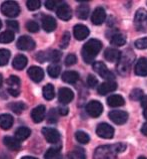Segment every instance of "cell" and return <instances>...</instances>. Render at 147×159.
Here are the masks:
<instances>
[{"label":"cell","mask_w":147,"mask_h":159,"mask_svg":"<svg viewBox=\"0 0 147 159\" xmlns=\"http://www.w3.org/2000/svg\"><path fill=\"white\" fill-rule=\"evenodd\" d=\"M102 48V43L98 39H90L83 45L81 54L86 64H91Z\"/></svg>","instance_id":"6da1fadb"},{"label":"cell","mask_w":147,"mask_h":159,"mask_svg":"<svg viewBox=\"0 0 147 159\" xmlns=\"http://www.w3.org/2000/svg\"><path fill=\"white\" fill-rule=\"evenodd\" d=\"M1 11L7 17H16L20 13V7L15 1H5L1 5Z\"/></svg>","instance_id":"7a4b0ae2"},{"label":"cell","mask_w":147,"mask_h":159,"mask_svg":"<svg viewBox=\"0 0 147 159\" xmlns=\"http://www.w3.org/2000/svg\"><path fill=\"white\" fill-rule=\"evenodd\" d=\"M93 70L100 77H102L103 79H106L108 81H112V80H114L115 78L114 75L107 69L106 65L102 61H95L93 64Z\"/></svg>","instance_id":"3957f363"},{"label":"cell","mask_w":147,"mask_h":159,"mask_svg":"<svg viewBox=\"0 0 147 159\" xmlns=\"http://www.w3.org/2000/svg\"><path fill=\"white\" fill-rule=\"evenodd\" d=\"M7 86H8V92L13 97H18L20 94V85L21 81L18 77L16 76H10L7 79Z\"/></svg>","instance_id":"277c9868"},{"label":"cell","mask_w":147,"mask_h":159,"mask_svg":"<svg viewBox=\"0 0 147 159\" xmlns=\"http://www.w3.org/2000/svg\"><path fill=\"white\" fill-rule=\"evenodd\" d=\"M42 134H43L46 141L50 144H56L60 141V133L54 128H42Z\"/></svg>","instance_id":"5b68a950"},{"label":"cell","mask_w":147,"mask_h":159,"mask_svg":"<svg viewBox=\"0 0 147 159\" xmlns=\"http://www.w3.org/2000/svg\"><path fill=\"white\" fill-rule=\"evenodd\" d=\"M108 117L110 118V120L113 123H115L117 125H122L127 122L128 120V114L125 111H121V110H113L111 112H109Z\"/></svg>","instance_id":"8992f818"},{"label":"cell","mask_w":147,"mask_h":159,"mask_svg":"<svg viewBox=\"0 0 147 159\" xmlns=\"http://www.w3.org/2000/svg\"><path fill=\"white\" fill-rule=\"evenodd\" d=\"M96 133L99 137L104 138V139H111L114 136V129L107 123H101L97 126Z\"/></svg>","instance_id":"52a82bcc"},{"label":"cell","mask_w":147,"mask_h":159,"mask_svg":"<svg viewBox=\"0 0 147 159\" xmlns=\"http://www.w3.org/2000/svg\"><path fill=\"white\" fill-rule=\"evenodd\" d=\"M86 112L89 116L93 117V118H97L102 114L103 106L98 101H90L86 106Z\"/></svg>","instance_id":"ba28073f"},{"label":"cell","mask_w":147,"mask_h":159,"mask_svg":"<svg viewBox=\"0 0 147 159\" xmlns=\"http://www.w3.org/2000/svg\"><path fill=\"white\" fill-rule=\"evenodd\" d=\"M134 24L137 30L143 29L147 24V11L143 8L138 9L135 13V18H134Z\"/></svg>","instance_id":"9c48e42d"},{"label":"cell","mask_w":147,"mask_h":159,"mask_svg":"<svg viewBox=\"0 0 147 159\" xmlns=\"http://www.w3.org/2000/svg\"><path fill=\"white\" fill-rule=\"evenodd\" d=\"M16 45H17V48L21 49V51H32L35 48V41L31 37H29L27 35H23L19 37Z\"/></svg>","instance_id":"30bf717a"},{"label":"cell","mask_w":147,"mask_h":159,"mask_svg":"<svg viewBox=\"0 0 147 159\" xmlns=\"http://www.w3.org/2000/svg\"><path fill=\"white\" fill-rule=\"evenodd\" d=\"M73 98H74L73 92L70 89H68V88H61L59 92H58V100H59V102L61 104L66 105V104L72 101Z\"/></svg>","instance_id":"8fae6325"},{"label":"cell","mask_w":147,"mask_h":159,"mask_svg":"<svg viewBox=\"0 0 147 159\" xmlns=\"http://www.w3.org/2000/svg\"><path fill=\"white\" fill-rule=\"evenodd\" d=\"M105 18H106V12L103 9L102 7H97L96 9L93 11L91 16V21L95 25H100L105 21Z\"/></svg>","instance_id":"7c38bea8"},{"label":"cell","mask_w":147,"mask_h":159,"mask_svg":"<svg viewBox=\"0 0 147 159\" xmlns=\"http://www.w3.org/2000/svg\"><path fill=\"white\" fill-rule=\"evenodd\" d=\"M27 74L29 78L35 83L41 82L44 78V70L39 66H31V68H29Z\"/></svg>","instance_id":"4fadbf2b"},{"label":"cell","mask_w":147,"mask_h":159,"mask_svg":"<svg viewBox=\"0 0 147 159\" xmlns=\"http://www.w3.org/2000/svg\"><path fill=\"white\" fill-rule=\"evenodd\" d=\"M57 16L62 20H69L72 16V10H71L70 6L66 3H62L61 5L57 8Z\"/></svg>","instance_id":"5bb4252c"},{"label":"cell","mask_w":147,"mask_h":159,"mask_svg":"<svg viewBox=\"0 0 147 159\" xmlns=\"http://www.w3.org/2000/svg\"><path fill=\"white\" fill-rule=\"evenodd\" d=\"M46 114V108L43 105L34 108L31 112V118L34 123H40L44 120Z\"/></svg>","instance_id":"9a60e30c"},{"label":"cell","mask_w":147,"mask_h":159,"mask_svg":"<svg viewBox=\"0 0 147 159\" xmlns=\"http://www.w3.org/2000/svg\"><path fill=\"white\" fill-rule=\"evenodd\" d=\"M116 89H117V84L113 81H108V82L102 83L101 85L98 87L97 92L99 95L105 96L106 94L111 93V92H114Z\"/></svg>","instance_id":"2e32d148"},{"label":"cell","mask_w":147,"mask_h":159,"mask_svg":"<svg viewBox=\"0 0 147 159\" xmlns=\"http://www.w3.org/2000/svg\"><path fill=\"white\" fill-rule=\"evenodd\" d=\"M74 37L77 40H84L86 37L89 35V29L83 24H77L73 28Z\"/></svg>","instance_id":"e0dca14e"},{"label":"cell","mask_w":147,"mask_h":159,"mask_svg":"<svg viewBox=\"0 0 147 159\" xmlns=\"http://www.w3.org/2000/svg\"><path fill=\"white\" fill-rule=\"evenodd\" d=\"M57 26L56 20L54 19L52 16L46 15L42 18V27L46 32H52L55 30V28Z\"/></svg>","instance_id":"ac0fdd59"},{"label":"cell","mask_w":147,"mask_h":159,"mask_svg":"<svg viewBox=\"0 0 147 159\" xmlns=\"http://www.w3.org/2000/svg\"><path fill=\"white\" fill-rule=\"evenodd\" d=\"M104 57L105 60L110 61V62H115L118 61L121 57V52L116 48H107L104 52Z\"/></svg>","instance_id":"d6986e66"},{"label":"cell","mask_w":147,"mask_h":159,"mask_svg":"<svg viewBox=\"0 0 147 159\" xmlns=\"http://www.w3.org/2000/svg\"><path fill=\"white\" fill-rule=\"evenodd\" d=\"M3 143L6 146L7 148H9L10 150H13V151H17L21 148V144L20 141L17 140L14 137H10V136H6L3 138Z\"/></svg>","instance_id":"ffe728a7"},{"label":"cell","mask_w":147,"mask_h":159,"mask_svg":"<svg viewBox=\"0 0 147 159\" xmlns=\"http://www.w3.org/2000/svg\"><path fill=\"white\" fill-rule=\"evenodd\" d=\"M134 70H135V74L137 76H141V77L147 76V57H141L137 61Z\"/></svg>","instance_id":"44dd1931"},{"label":"cell","mask_w":147,"mask_h":159,"mask_svg":"<svg viewBox=\"0 0 147 159\" xmlns=\"http://www.w3.org/2000/svg\"><path fill=\"white\" fill-rule=\"evenodd\" d=\"M27 57L23 56V54H18V56H16L14 58H13V61H12V66L17 70H23L25 66L27 65Z\"/></svg>","instance_id":"7402d4cb"},{"label":"cell","mask_w":147,"mask_h":159,"mask_svg":"<svg viewBox=\"0 0 147 159\" xmlns=\"http://www.w3.org/2000/svg\"><path fill=\"white\" fill-rule=\"evenodd\" d=\"M13 117L9 114H2L0 115V128L3 130H8L13 125Z\"/></svg>","instance_id":"603a6c76"},{"label":"cell","mask_w":147,"mask_h":159,"mask_svg":"<svg viewBox=\"0 0 147 159\" xmlns=\"http://www.w3.org/2000/svg\"><path fill=\"white\" fill-rule=\"evenodd\" d=\"M107 104H108V106L115 108V107L123 106L125 104V101H124L122 96H120V95H111V96H109L108 99H107Z\"/></svg>","instance_id":"cb8c5ba5"},{"label":"cell","mask_w":147,"mask_h":159,"mask_svg":"<svg viewBox=\"0 0 147 159\" xmlns=\"http://www.w3.org/2000/svg\"><path fill=\"white\" fill-rule=\"evenodd\" d=\"M62 80L63 82L67 84H74L79 80V75L77 72H74V70H67V72L63 73Z\"/></svg>","instance_id":"d4e9b609"},{"label":"cell","mask_w":147,"mask_h":159,"mask_svg":"<svg viewBox=\"0 0 147 159\" xmlns=\"http://www.w3.org/2000/svg\"><path fill=\"white\" fill-rule=\"evenodd\" d=\"M45 159H62V154L59 147L49 148L44 154Z\"/></svg>","instance_id":"484cf974"},{"label":"cell","mask_w":147,"mask_h":159,"mask_svg":"<svg viewBox=\"0 0 147 159\" xmlns=\"http://www.w3.org/2000/svg\"><path fill=\"white\" fill-rule=\"evenodd\" d=\"M30 134H31V130L29 128L20 127L15 131V138L21 142V141H23L25 139H27V138L30 136Z\"/></svg>","instance_id":"4316f807"},{"label":"cell","mask_w":147,"mask_h":159,"mask_svg":"<svg viewBox=\"0 0 147 159\" xmlns=\"http://www.w3.org/2000/svg\"><path fill=\"white\" fill-rule=\"evenodd\" d=\"M67 159H86L85 151L83 148L76 147L67 155Z\"/></svg>","instance_id":"83f0119b"},{"label":"cell","mask_w":147,"mask_h":159,"mask_svg":"<svg viewBox=\"0 0 147 159\" xmlns=\"http://www.w3.org/2000/svg\"><path fill=\"white\" fill-rule=\"evenodd\" d=\"M89 6L86 4H81L76 8V15L80 19H86L89 15Z\"/></svg>","instance_id":"f1b7e54d"},{"label":"cell","mask_w":147,"mask_h":159,"mask_svg":"<svg viewBox=\"0 0 147 159\" xmlns=\"http://www.w3.org/2000/svg\"><path fill=\"white\" fill-rule=\"evenodd\" d=\"M14 32L11 30L3 31L0 34V43H9L14 40Z\"/></svg>","instance_id":"f546056e"},{"label":"cell","mask_w":147,"mask_h":159,"mask_svg":"<svg viewBox=\"0 0 147 159\" xmlns=\"http://www.w3.org/2000/svg\"><path fill=\"white\" fill-rule=\"evenodd\" d=\"M126 43V39L121 33H116L111 37V44L115 47H122Z\"/></svg>","instance_id":"4dcf8cb0"},{"label":"cell","mask_w":147,"mask_h":159,"mask_svg":"<svg viewBox=\"0 0 147 159\" xmlns=\"http://www.w3.org/2000/svg\"><path fill=\"white\" fill-rule=\"evenodd\" d=\"M55 96V92H54V87L51 85V84H47L44 88H43V97L44 99L48 100H52Z\"/></svg>","instance_id":"1f68e13d"},{"label":"cell","mask_w":147,"mask_h":159,"mask_svg":"<svg viewBox=\"0 0 147 159\" xmlns=\"http://www.w3.org/2000/svg\"><path fill=\"white\" fill-rule=\"evenodd\" d=\"M60 70H61L60 66H58L57 64H51V65L48 66L47 72H48V75L50 77L55 79L60 75Z\"/></svg>","instance_id":"d6a6232c"},{"label":"cell","mask_w":147,"mask_h":159,"mask_svg":"<svg viewBox=\"0 0 147 159\" xmlns=\"http://www.w3.org/2000/svg\"><path fill=\"white\" fill-rule=\"evenodd\" d=\"M9 58H10V52L8 49L5 48L0 49V66H6L8 64Z\"/></svg>","instance_id":"836d02e7"},{"label":"cell","mask_w":147,"mask_h":159,"mask_svg":"<svg viewBox=\"0 0 147 159\" xmlns=\"http://www.w3.org/2000/svg\"><path fill=\"white\" fill-rule=\"evenodd\" d=\"M75 138H76V140L81 144H87L88 142L90 141L89 135L83 131H77L75 133Z\"/></svg>","instance_id":"e575fe53"},{"label":"cell","mask_w":147,"mask_h":159,"mask_svg":"<svg viewBox=\"0 0 147 159\" xmlns=\"http://www.w3.org/2000/svg\"><path fill=\"white\" fill-rule=\"evenodd\" d=\"M25 106L23 103L21 102H17V103H11L8 105V108L10 109L12 112L16 113V114H20V113H22V111L25 109Z\"/></svg>","instance_id":"d590c367"},{"label":"cell","mask_w":147,"mask_h":159,"mask_svg":"<svg viewBox=\"0 0 147 159\" xmlns=\"http://www.w3.org/2000/svg\"><path fill=\"white\" fill-rule=\"evenodd\" d=\"M143 97V91L140 89H134L130 93V99L133 100V101H141V99Z\"/></svg>","instance_id":"8d00e7d4"},{"label":"cell","mask_w":147,"mask_h":159,"mask_svg":"<svg viewBox=\"0 0 147 159\" xmlns=\"http://www.w3.org/2000/svg\"><path fill=\"white\" fill-rule=\"evenodd\" d=\"M26 5H27V8L29 10L34 11V10L39 9L40 6H41V2L39 1V0H28V1L26 2Z\"/></svg>","instance_id":"74e56055"},{"label":"cell","mask_w":147,"mask_h":159,"mask_svg":"<svg viewBox=\"0 0 147 159\" xmlns=\"http://www.w3.org/2000/svg\"><path fill=\"white\" fill-rule=\"evenodd\" d=\"M69 43H70V33L66 31L64 32V34L62 35V39L60 41V48L63 49L66 48L69 45Z\"/></svg>","instance_id":"f35d334b"},{"label":"cell","mask_w":147,"mask_h":159,"mask_svg":"<svg viewBox=\"0 0 147 159\" xmlns=\"http://www.w3.org/2000/svg\"><path fill=\"white\" fill-rule=\"evenodd\" d=\"M26 28H27L28 31L35 33V32H38L39 25H38V23H37V22L33 21V20H30V21H28L26 23Z\"/></svg>","instance_id":"ab89813d"},{"label":"cell","mask_w":147,"mask_h":159,"mask_svg":"<svg viewBox=\"0 0 147 159\" xmlns=\"http://www.w3.org/2000/svg\"><path fill=\"white\" fill-rule=\"evenodd\" d=\"M61 4H62L61 1H55V0H47V1L45 2V6H46L47 9L53 10V9H55L57 6L59 7Z\"/></svg>","instance_id":"60d3db41"},{"label":"cell","mask_w":147,"mask_h":159,"mask_svg":"<svg viewBox=\"0 0 147 159\" xmlns=\"http://www.w3.org/2000/svg\"><path fill=\"white\" fill-rule=\"evenodd\" d=\"M36 58L40 62H44L46 61H50V52H40L36 56Z\"/></svg>","instance_id":"b9f144b4"},{"label":"cell","mask_w":147,"mask_h":159,"mask_svg":"<svg viewBox=\"0 0 147 159\" xmlns=\"http://www.w3.org/2000/svg\"><path fill=\"white\" fill-rule=\"evenodd\" d=\"M135 48L138 49H145L147 48V37H143V39H137L135 41Z\"/></svg>","instance_id":"7bdbcfd3"},{"label":"cell","mask_w":147,"mask_h":159,"mask_svg":"<svg viewBox=\"0 0 147 159\" xmlns=\"http://www.w3.org/2000/svg\"><path fill=\"white\" fill-rule=\"evenodd\" d=\"M62 53L59 51H51L50 52V61L58 62L61 60Z\"/></svg>","instance_id":"ee69618b"},{"label":"cell","mask_w":147,"mask_h":159,"mask_svg":"<svg viewBox=\"0 0 147 159\" xmlns=\"http://www.w3.org/2000/svg\"><path fill=\"white\" fill-rule=\"evenodd\" d=\"M76 61H77V57L73 53L68 54V56H67L66 58H65V65L67 66H70L75 65V64H76Z\"/></svg>","instance_id":"f6af8a7d"},{"label":"cell","mask_w":147,"mask_h":159,"mask_svg":"<svg viewBox=\"0 0 147 159\" xmlns=\"http://www.w3.org/2000/svg\"><path fill=\"white\" fill-rule=\"evenodd\" d=\"M7 27L10 29L11 31H18L19 29V24L17 21H15V20H7Z\"/></svg>","instance_id":"bcb514c9"},{"label":"cell","mask_w":147,"mask_h":159,"mask_svg":"<svg viewBox=\"0 0 147 159\" xmlns=\"http://www.w3.org/2000/svg\"><path fill=\"white\" fill-rule=\"evenodd\" d=\"M47 120L49 123H55L57 121V111L55 109H51V110H50Z\"/></svg>","instance_id":"7dc6e473"},{"label":"cell","mask_w":147,"mask_h":159,"mask_svg":"<svg viewBox=\"0 0 147 159\" xmlns=\"http://www.w3.org/2000/svg\"><path fill=\"white\" fill-rule=\"evenodd\" d=\"M87 84H88V86L91 87V88H94L95 86H97V84H98V80L96 79L93 75H89L87 78Z\"/></svg>","instance_id":"c3c4849f"},{"label":"cell","mask_w":147,"mask_h":159,"mask_svg":"<svg viewBox=\"0 0 147 159\" xmlns=\"http://www.w3.org/2000/svg\"><path fill=\"white\" fill-rule=\"evenodd\" d=\"M68 112H69V109L67 107H59V108H58V113H59V114L62 115V116L67 115V114H68Z\"/></svg>","instance_id":"681fc988"},{"label":"cell","mask_w":147,"mask_h":159,"mask_svg":"<svg viewBox=\"0 0 147 159\" xmlns=\"http://www.w3.org/2000/svg\"><path fill=\"white\" fill-rule=\"evenodd\" d=\"M141 106L144 109H147V96H144V97L141 99Z\"/></svg>","instance_id":"f907efd6"},{"label":"cell","mask_w":147,"mask_h":159,"mask_svg":"<svg viewBox=\"0 0 147 159\" xmlns=\"http://www.w3.org/2000/svg\"><path fill=\"white\" fill-rule=\"evenodd\" d=\"M141 132H142V134H144L145 136H147V123H145L143 126H142Z\"/></svg>","instance_id":"816d5d0a"},{"label":"cell","mask_w":147,"mask_h":159,"mask_svg":"<svg viewBox=\"0 0 147 159\" xmlns=\"http://www.w3.org/2000/svg\"><path fill=\"white\" fill-rule=\"evenodd\" d=\"M21 159H38V158H35L33 156H23Z\"/></svg>","instance_id":"f5cc1de1"},{"label":"cell","mask_w":147,"mask_h":159,"mask_svg":"<svg viewBox=\"0 0 147 159\" xmlns=\"http://www.w3.org/2000/svg\"><path fill=\"white\" fill-rule=\"evenodd\" d=\"M143 116H144V118L147 120V109H144V112H143Z\"/></svg>","instance_id":"db71d44e"},{"label":"cell","mask_w":147,"mask_h":159,"mask_svg":"<svg viewBox=\"0 0 147 159\" xmlns=\"http://www.w3.org/2000/svg\"><path fill=\"white\" fill-rule=\"evenodd\" d=\"M2 83H3V77H2V75H0V88L2 86Z\"/></svg>","instance_id":"11a10c76"},{"label":"cell","mask_w":147,"mask_h":159,"mask_svg":"<svg viewBox=\"0 0 147 159\" xmlns=\"http://www.w3.org/2000/svg\"><path fill=\"white\" fill-rule=\"evenodd\" d=\"M138 159H147V158H146V157H144V156H141V157H139Z\"/></svg>","instance_id":"9f6ffc18"},{"label":"cell","mask_w":147,"mask_h":159,"mask_svg":"<svg viewBox=\"0 0 147 159\" xmlns=\"http://www.w3.org/2000/svg\"><path fill=\"white\" fill-rule=\"evenodd\" d=\"M1 26H2V23H1V21H0V28H1Z\"/></svg>","instance_id":"6f0895ef"}]
</instances>
